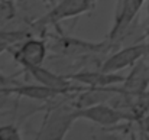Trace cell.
I'll return each instance as SVG.
<instances>
[{
	"label": "cell",
	"instance_id": "obj_1",
	"mask_svg": "<svg viewBox=\"0 0 149 140\" xmlns=\"http://www.w3.org/2000/svg\"><path fill=\"white\" fill-rule=\"evenodd\" d=\"M77 107L68 101H59L52 104L45 113L41 129L36 132L35 139L62 140L71 130L75 120H78Z\"/></svg>",
	"mask_w": 149,
	"mask_h": 140
},
{
	"label": "cell",
	"instance_id": "obj_2",
	"mask_svg": "<svg viewBox=\"0 0 149 140\" xmlns=\"http://www.w3.org/2000/svg\"><path fill=\"white\" fill-rule=\"evenodd\" d=\"M96 3L97 0H59L47 13L35 19L28 26L32 29L33 33L45 35L48 28L59 25L65 19L77 17L80 15L90 12L96 6Z\"/></svg>",
	"mask_w": 149,
	"mask_h": 140
},
{
	"label": "cell",
	"instance_id": "obj_3",
	"mask_svg": "<svg viewBox=\"0 0 149 140\" xmlns=\"http://www.w3.org/2000/svg\"><path fill=\"white\" fill-rule=\"evenodd\" d=\"M78 119H86L97 126L101 127H107V129H113L120 126L122 123H132V121H138V119L135 117L133 113H126L120 108L111 107L106 103L101 104H94L90 107H84V108H78L77 110Z\"/></svg>",
	"mask_w": 149,
	"mask_h": 140
},
{
	"label": "cell",
	"instance_id": "obj_4",
	"mask_svg": "<svg viewBox=\"0 0 149 140\" xmlns=\"http://www.w3.org/2000/svg\"><path fill=\"white\" fill-rule=\"evenodd\" d=\"M48 36L54 41V45L51 48L56 51L58 53H64L68 56H86V55H93V53H103L114 48V42L109 39L104 42L96 44L90 41L64 36L62 33L58 36H54V35H48Z\"/></svg>",
	"mask_w": 149,
	"mask_h": 140
},
{
	"label": "cell",
	"instance_id": "obj_5",
	"mask_svg": "<svg viewBox=\"0 0 149 140\" xmlns=\"http://www.w3.org/2000/svg\"><path fill=\"white\" fill-rule=\"evenodd\" d=\"M10 55L13 59L23 68H31V67H39L44 64L47 53H48V45L42 38H28L22 44L16 46L9 48ZM22 69V71H23Z\"/></svg>",
	"mask_w": 149,
	"mask_h": 140
},
{
	"label": "cell",
	"instance_id": "obj_6",
	"mask_svg": "<svg viewBox=\"0 0 149 140\" xmlns=\"http://www.w3.org/2000/svg\"><path fill=\"white\" fill-rule=\"evenodd\" d=\"M149 55V42L142 44H135L125 46L114 53H111L103 64H101V71L104 72H119L125 68L133 67L136 62H139L142 58Z\"/></svg>",
	"mask_w": 149,
	"mask_h": 140
},
{
	"label": "cell",
	"instance_id": "obj_7",
	"mask_svg": "<svg viewBox=\"0 0 149 140\" xmlns=\"http://www.w3.org/2000/svg\"><path fill=\"white\" fill-rule=\"evenodd\" d=\"M145 1L146 0H117L116 12H114V22L107 38L109 41L117 42L123 35L127 33L130 25L133 23L135 17L141 12Z\"/></svg>",
	"mask_w": 149,
	"mask_h": 140
},
{
	"label": "cell",
	"instance_id": "obj_8",
	"mask_svg": "<svg viewBox=\"0 0 149 140\" xmlns=\"http://www.w3.org/2000/svg\"><path fill=\"white\" fill-rule=\"evenodd\" d=\"M23 72H28L38 84L47 85L51 88H56V90H64L70 94L80 93L86 88V87H75L72 84V80H70L67 75H59L56 72H52L51 69L44 68L42 65L26 68V69H23Z\"/></svg>",
	"mask_w": 149,
	"mask_h": 140
},
{
	"label": "cell",
	"instance_id": "obj_9",
	"mask_svg": "<svg viewBox=\"0 0 149 140\" xmlns=\"http://www.w3.org/2000/svg\"><path fill=\"white\" fill-rule=\"evenodd\" d=\"M70 80L83 84L88 88H111L114 85L123 84L126 77L119 75L116 72H104V71H81L75 74L67 75Z\"/></svg>",
	"mask_w": 149,
	"mask_h": 140
},
{
	"label": "cell",
	"instance_id": "obj_10",
	"mask_svg": "<svg viewBox=\"0 0 149 140\" xmlns=\"http://www.w3.org/2000/svg\"><path fill=\"white\" fill-rule=\"evenodd\" d=\"M149 88V64L142 58L139 62H136L130 71V74L126 77L125 82L122 84V88H119V94H132L139 95L145 94Z\"/></svg>",
	"mask_w": 149,
	"mask_h": 140
},
{
	"label": "cell",
	"instance_id": "obj_11",
	"mask_svg": "<svg viewBox=\"0 0 149 140\" xmlns=\"http://www.w3.org/2000/svg\"><path fill=\"white\" fill-rule=\"evenodd\" d=\"M9 90L12 94L17 95V97H25L29 100H35V101H54L58 97H67L70 93L64 91V90H56V88H51L47 85L38 84H16L13 87H9Z\"/></svg>",
	"mask_w": 149,
	"mask_h": 140
},
{
	"label": "cell",
	"instance_id": "obj_12",
	"mask_svg": "<svg viewBox=\"0 0 149 140\" xmlns=\"http://www.w3.org/2000/svg\"><path fill=\"white\" fill-rule=\"evenodd\" d=\"M16 12L17 9L15 0H0V29L15 20Z\"/></svg>",
	"mask_w": 149,
	"mask_h": 140
},
{
	"label": "cell",
	"instance_id": "obj_13",
	"mask_svg": "<svg viewBox=\"0 0 149 140\" xmlns=\"http://www.w3.org/2000/svg\"><path fill=\"white\" fill-rule=\"evenodd\" d=\"M20 129L16 124L0 126V140H22Z\"/></svg>",
	"mask_w": 149,
	"mask_h": 140
},
{
	"label": "cell",
	"instance_id": "obj_14",
	"mask_svg": "<svg viewBox=\"0 0 149 140\" xmlns=\"http://www.w3.org/2000/svg\"><path fill=\"white\" fill-rule=\"evenodd\" d=\"M19 84L16 81V75H4L0 72V88H7V87H13Z\"/></svg>",
	"mask_w": 149,
	"mask_h": 140
},
{
	"label": "cell",
	"instance_id": "obj_15",
	"mask_svg": "<svg viewBox=\"0 0 149 140\" xmlns=\"http://www.w3.org/2000/svg\"><path fill=\"white\" fill-rule=\"evenodd\" d=\"M12 95H13V94L9 90V87H7V88H0V110H3L4 107H7V104H9Z\"/></svg>",
	"mask_w": 149,
	"mask_h": 140
},
{
	"label": "cell",
	"instance_id": "obj_16",
	"mask_svg": "<svg viewBox=\"0 0 149 140\" xmlns=\"http://www.w3.org/2000/svg\"><path fill=\"white\" fill-rule=\"evenodd\" d=\"M9 48H10V45H9L4 39H1V38H0V55H1L3 52H7V51H9Z\"/></svg>",
	"mask_w": 149,
	"mask_h": 140
},
{
	"label": "cell",
	"instance_id": "obj_17",
	"mask_svg": "<svg viewBox=\"0 0 149 140\" xmlns=\"http://www.w3.org/2000/svg\"><path fill=\"white\" fill-rule=\"evenodd\" d=\"M42 1H44L47 6H51V7H52V6H55V4H56L59 0H42Z\"/></svg>",
	"mask_w": 149,
	"mask_h": 140
},
{
	"label": "cell",
	"instance_id": "obj_18",
	"mask_svg": "<svg viewBox=\"0 0 149 140\" xmlns=\"http://www.w3.org/2000/svg\"><path fill=\"white\" fill-rule=\"evenodd\" d=\"M148 22H149V0H148Z\"/></svg>",
	"mask_w": 149,
	"mask_h": 140
}]
</instances>
